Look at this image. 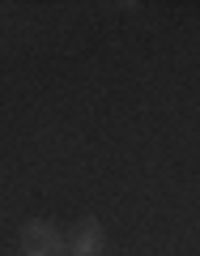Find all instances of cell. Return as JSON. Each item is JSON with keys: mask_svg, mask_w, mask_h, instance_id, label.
I'll use <instances>...</instances> for the list:
<instances>
[{"mask_svg": "<svg viewBox=\"0 0 200 256\" xmlns=\"http://www.w3.org/2000/svg\"><path fill=\"white\" fill-rule=\"evenodd\" d=\"M21 244H26V256H55L60 235H55L51 226H43V222H30V226L21 230Z\"/></svg>", "mask_w": 200, "mask_h": 256, "instance_id": "obj_1", "label": "cell"}, {"mask_svg": "<svg viewBox=\"0 0 200 256\" xmlns=\"http://www.w3.org/2000/svg\"><path fill=\"white\" fill-rule=\"evenodd\" d=\"M77 256H94V252H98V248H102V230L98 226H94V222H85V226L81 230H77Z\"/></svg>", "mask_w": 200, "mask_h": 256, "instance_id": "obj_2", "label": "cell"}]
</instances>
